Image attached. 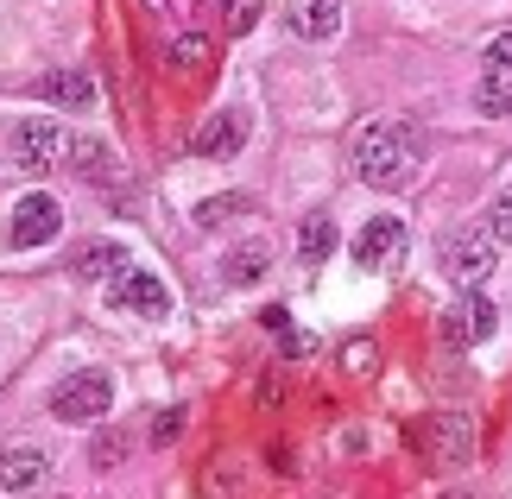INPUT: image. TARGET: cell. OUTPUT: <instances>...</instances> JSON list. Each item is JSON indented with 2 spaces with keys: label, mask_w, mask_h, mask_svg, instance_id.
Listing matches in <instances>:
<instances>
[{
  "label": "cell",
  "mask_w": 512,
  "mask_h": 499,
  "mask_svg": "<svg viewBox=\"0 0 512 499\" xmlns=\"http://www.w3.org/2000/svg\"><path fill=\"white\" fill-rule=\"evenodd\" d=\"M121 455H127V436H102V443L89 449V462H95V468H114Z\"/></svg>",
  "instance_id": "cell-24"
},
{
  "label": "cell",
  "mask_w": 512,
  "mask_h": 499,
  "mask_svg": "<svg viewBox=\"0 0 512 499\" xmlns=\"http://www.w3.org/2000/svg\"><path fill=\"white\" fill-rule=\"evenodd\" d=\"M247 146V114H209L203 133H196V152L203 158H234Z\"/></svg>",
  "instance_id": "cell-13"
},
{
  "label": "cell",
  "mask_w": 512,
  "mask_h": 499,
  "mask_svg": "<svg viewBox=\"0 0 512 499\" xmlns=\"http://www.w3.org/2000/svg\"><path fill=\"white\" fill-rule=\"evenodd\" d=\"M418 443L437 455V462H468L475 455V424H468V411H437L418 424Z\"/></svg>",
  "instance_id": "cell-8"
},
{
  "label": "cell",
  "mask_w": 512,
  "mask_h": 499,
  "mask_svg": "<svg viewBox=\"0 0 512 499\" xmlns=\"http://www.w3.org/2000/svg\"><path fill=\"white\" fill-rule=\"evenodd\" d=\"M108 405H114V379L95 373V367L89 373H70L64 386L51 392V417H57V424H95Z\"/></svg>",
  "instance_id": "cell-3"
},
{
  "label": "cell",
  "mask_w": 512,
  "mask_h": 499,
  "mask_svg": "<svg viewBox=\"0 0 512 499\" xmlns=\"http://www.w3.org/2000/svg\"><path fill=\"white\" fill-rule=\"evenodd\" d=\"M70 165L89 177V184H108V177H121V158H114L102 139H76V152H70Z\"/></svg>",
  "instance_id": "cell-17"
},
{
  "label": "cell",
  "mask_w": 512,
  "mask_h": 499,
  "mask_svg": "<svg viewBox=\"0 0 512 499\" xmlns=\"http://www.w3.org/2000/svg\"><path fill=\"white\" fill-rule=\"evenodd\" d=\"M38 95L57 102V108H95V83H89L83 70H51L45 83H38Z\"/></svg>",
  "instance_id": "cell-15"
},
{
  "label": "cell",
  "mask_w": 512,
  "mask_h": 499,
  "mask_svg": "<svg viewBox=\"0 0 512 499\" xmlns=\"http://www.w3.org/2000/svg\"><path fill=\"white\" fill-rule=\"evenodd\" d=\"M45 474H51V455L45 449H0V493H32V487H45Z\"/></svg>",
  "instance_id": "cell-11"
},
{
  "label": "cell",
  "mask_w": 512,
  "mask_h": 499,
  "mask_svg": "<svg viewBox=\"0 0 512 499\" xmlns=\"http://www.w3.org/2000/svg\"><path fill=\"white\" fill-rule=\"evenodd\" d=\"M203 57H209V45H203V38H177V57H171V64H177V70H196Z\"/></svg>",
  "instance_id": "cell-25"
},
{
  "label": "cell",
  "mask_w": 512,
  "mask_h": 499,
  "mask_svg": "<svg viewBox=\"0 0 512 499\" xmlns=\"http://www.w3.org/2000/svg\"><path fill=\"white\" fill-rule=\"evenodd\" d=\"M7 152H13L19 171H57V165H70L76 139L57 121H13L7 127Z\"/></svg>",
  "instance_id": "cell-2"
},
{
  "label": "cell",
  "mask_w": 512,
  "mask_h": 499,
  "mask_svg": "<svg viewBox=\"0 0 512 499\" xmlns=\"http://www.w3.org/2000/svg\"><path fill=\"white\" fill-rule=\"evenodd\" d=\"M348 158H354V171H361V184H373V190H399L405 177L418 171V133L399 127V121H373V127L354 133Z\"/></svg>",
  "instance_id": "cell-1"
},
{
  "label": "cell",
  "mask_w": 512,
  "mask_h": 499,
  "mask_svg": "<svg viewBox=\"0 0 512 499\" xmlns=\"http://www.w3.org/2000/svg\"><path fill=\"white\" fill-rule=\"evenodd\" d=\"M76 272H83V278H108V285H114V278L133 272V253L121 241H89L83 253H76Z\"/></svg>",
  "instance_id": "cell-14"
},
{
  "label": "cell",
  "mask_w": 512,
  "mask_h": 499,
  "mask_svg": "<svg viewBox=\"0 0 512 499\" xmlns=\"http://www.w3.org/2000/svg\"><path fill=\"white\" fill-rule=\"evenodd\" d=\"M494 329H500V304L487 291H462V304H449V316H443V342L449 348H481Z\"/></svg>",
  "instance_id": "cell-4"
},
{
  "label": "cell",
  "mask_w": 512,
  "mask_h": 499,
  "mask_svg": "<svg viewBox=\"0 0 512 499\" xmlns=\"http://www.w3.org/2000/svg\"><path fill=\"white\" fill-rule=\"evenodd\" d=\"M260 316H266V329H272V335H279V342H285V354H304V335H298V329H291V316H285L279 304H266Z\"/></svg>",
  "instance_id": "cell-20"
},
{
  "label": "cell",
  "mask_w": 512,
  "mask_h": 499,
  "mask_svg": "<svg viewBox=\"0 0 512 499\" xmlns=\"http://www.w3.org/2000/svg\"><path fill=\"white\" fill-rule=\"evenodd\" d=\"M487 234H494L500 247H512V196H500V203H494V215H487Z\"/></svg>",
  "instance_id": "cell-23"
},
{
  "label": "cell",
  "mask_w": 512,
  "mask_h": 499,
  "mask_svg": "<svg viewBox=\"0 0 512 499\" xmlns=\"http://www.w3.org/2000/svg\"><path fill=\"white\" fill-rule=\"evenodd\" d=\"M298 253H304V266L329 259V253H336V222H329V215H310V222L298 228Z\"/></svg>",
  "instance_id": "cell-18"
},
{
  "label": "cell",
  "mask_w": 512,
  "mask_h": 499,
  "mask_svg": "<svg viewBox=\"0 0 512 499\" xmlns=\"http://www.w3.org/2000/svg\"><path fill=\"white\" fill-rule=\"evenodd\" d=\"M291 32L310 45H329L342 32V0H291Z\"/></svg>",
  "instance_id": "cell-12"
},
{
  "label": "cell",
  "mask_w": 512,
  "mask_h": 499,
  "mask_svg": "<svg viewBox=\"0 0 512 499\" xmlns=\"http://www.w3.org/2000/svg\"><path fill=\"white\" fill-rule=\"evenodd\" d=\"M57 228H64V209H57V196L32 190V196H19V203H13V228H7V241H13L19 253H32V247L57 241Z\"/></svg>",
  "instance_id": "cell-5"
},
{
  "label": "cell",
  "mask_w": 512,
  "mask_h": 499,
  "mask_svg": "<svg viewBox=\"0 0 512 499\" xmlns=\"http://www.w3.org/2000/svg\"><path fill=\"white\" fill-rule=\"evenodd\" d=\"M266 266H272L266 241H241V247H234V253L222 259V278H228V285H260Z\"/></svg>",
  "instance_id": "cell-16"
},
{
  "label": "cell",
  "mask_w": 512,
  "mask_h": 499,
  "mask_svg": "<svg viewBox=\"0 0 512 499\" xmlns=\"http://www.w3.org/2000/svg\"><path fill=\"white\" fill-rule=\"evenodd\" d=\"M342 367H348V373H373V367H380V348H373L367 335H361V342H348V348H342Z\"/></svg>",
  "instance_id": "cell-21"
},
{
  "label": "cell",
  "mask_w": 512,
  "mask_h": 499,
  "mask_svg": "<svg viewBox=\"0 0 512 499\" xmlns=\"http://www.w3.org/2000/svg\"><path fill=\"white\" fill-rule=\"evenodd\" d=\"M234 215H247V196H215V203H196V228H222Z\"/></svg>",
  "instance_id": "cell-19"
},
{
  "label": "cell",
  "mask_w": 512,
  "mask_h": 499,
  "mask_svg": "<svg viewBox=\"0 0 512 499\" xmlns=\"http://www.w3.org/2000/svg\"><path fill=\"white\" fill-rule=\"evenodd\" d=\"M481 114H512V32H500L487 45V70H481Z\"/></svg>",
  "instance_id": "cell-10"
},
{
  "label": "cell",
  "mask_w": 512,
  "mask_h": 499,
  "mask_svg": "<svg viewBox=\"0 0 512 499\" xmlns=\"http://www.w3.org/2000/svg\"><path fill=\"white\" fill-rule=\"evenodd\" d=\"M494 247H500V241H494L487 228H462L456 241L443 247V266H449V278H456V285H481V278L494 272V259H500Z\"/></svg>",
  "instance_id": "cell-7"
},
{
  "label": "cell",
  "mask_w": 512,
  "mask_h": 499,
  "mask_svg": "<svg viewBox=\"0 0 512 499\" xmlns=\"http://www.w3.org/2000/svg\"><path fill=\"white\" fill-rule=\"evenodd\" d=\"M399 253H405V222L399 215H373V222L354 234V266L361 272H386Z\"/></svg>",
  "instance_id": "cell-9"
},
{
  "label": "cell",
  "mask_w": 512,
  "mask_h": 499,
  "mask_svg": "<svg viewBox=\"0 0 512 499\" xmlns=\"http://www.w3.org/2000/svg\"><path fill=\"white\" fill-rule=\"evenodd\" d=\"M253 19H260V0H228V32L234 38L253 32Z\"/></svg>",
  "instance_id": "cell-22"
},
{
  "label": "cell",
  "mask_w": 512,
  "mask_h": 499,
  "mask_svg": "<svg viewBox=\"0 0 512 499\" xmlns=\"http://www.w3.org/2000/svg\"><path fill=\"white\" fill-rule=\"evenodd\" d=\"M108 297H114L121 310L146 316V323H165V316H171V285H165L159 272H140V266H133L127 278H114V285H108Z\"/></svg>",
  "instance_id": "cell-6"
}]
</instances>
